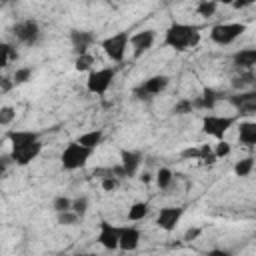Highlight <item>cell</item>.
<instances>
[{"label": "cell", "mask_w": 256, "mask_h": 256, "mask_svg": "<svg viewBox=\"0 0 256 256\" xmlns=\"http://www.w3.org/2000/svg\"><path fill=\"white\" fill-rule=\"evenodd\" d=\"M88 206H90V202H88V196H78V198H74V200H72V206H70V210L82 218V216L88 212Z\"/></svg>", "instance_id": "f1b7e54d"}, {"label": "cell", "mask_w": 256, "mask_h": 256, "mask_svg": "<svg viewBox=\"0 0 256 256\" xmlns=\"http://www.w3.org/2000/svg\"><path fill=\"white\" fill-rule=\"evenodd\" d=\"M168 84H170V78H168L166 74H154V76L146 78L144 82H140V84L132 90V94H134L138 100H150V98L162 94V92L168 88Z\"/></svg>", "instance_id": "52a82bcc"}, {"label": "cell", "mask_w": 256, "mask_h": 256, "mask_svg": "<svg viewBox=\"0 0 256 256\" xmlns=\"http://www.w3.org/2000/svg\"><path fill=\"white\" fill-rule=\"evenodd\" d=\"M30 78H32V68L30 66H20L12 74V84L14 86H20V84H26Z\"/></svg>", "instance_id": "4316f807"}, {"label": "cell", "mask_w": 256, "mask_h": 256, "mask_svg": "<svg viewBox=\"0 0 256 256\" xmlns=\"http://www.w3.org/2000/svg\"><path fill=\"white\" fill-rule=\"evenodd\" d=\"M180 156H182V158H186V160H198L200 152H198V148H186V150H182V152H180Z\"/></svg>", "instance_id": "74e56055"}, {"label": "cell", "mask_w": 256, "mask_h": 256, "mask_svg": "<svg viewBox=\"0 0 256 256\" xmlns=\"http://www.w3.org/2000/svg\"><path fill=\"white\" fill-rule=\"evenodd\" d=\"M238 140L244 146H254L256 144V122H252V120L240 122V126H238Z\"/></svg>", "instance_id": "ffe728a7"}, {"label": "cell", "mask_w": 256, "mask_h": 256, "mask_svg": "<svg viewBox=\"0 0 256 256\" xmlns=\"http://www.w3.org/2000/svg\"><path fill=\"white\" fill-rule=\"evenodd\" d=\"M92 64H94V56L88 52V54H80V56H76L74 68H76L78 72H90V70H92Z\"/></svg>", "instance_id": "83f0119b"}, {"label": "cell", "mask_w": 256, "mask_h": 256, "mask_svg": "<svg viewBox=\"0 0 256 256\" xmlns=\"http://www.w3.org/2000/svg\"><path fill=\"white\" fill-rule=\"evenodd\" d=\"M216 10H218V2H214V0H200V2L196 4V14L202 16V18L214 16Z\"/></svg>", "instance_id": "484cf974"}, {"label": "cell", "mask_w": 256, "mask_h": 256, "mask_svg": "<svg viewBox=\"0 0 256 256\" xmlns=\"http://www.w3.org/2000/svg\"><path fill=\"white\" fill-rule=\"evenodd\" d=\"M142 164V152L140 150H120V168L124 172V178H132L138 174V168Z\"/></svg>", "instance_id": "9a60e30c"}, {"label": "cell", "mask_w": 256, "mask_h": 256, "mask_svg": "<svg viewBox=\"0 0 256 256\" xmlns=\"http://www.w3.org/2000/svg\"><path fill=\"white\" fill-rule=\"evenodd\" d=\"M102 140H104V132L102 130H88V132H84V134H80L76 138L78 144H82L84 148H90V150H96L102 144Z\"/></svg>", "instance_id": "44dd1931"}, {"label": "cell", "mask_w": 256, "mask_h": 256, "mask_svg": "<svg viewBox=\"0 0 256 256\" xmlns=\"http://www.w3.org/2000/svg\"><path fill=\"white\" fill-rule=\"evenodd\" d=\"M172 180H174V172L170 168H166V166L158 168V172H156V186L160 190H168L170 184H172Z\"/></svg>", "instance_id": "d4e9b609"}, {"label": "cell", "mask_w": 256, "mask_h": 256, "mask_svg": "<svg viewBox=\"0 0 256 256\" xmlns=\"http://www.w3.org/2000/svg\"><path fill=\"white\" fill-rule=\"evenodd\" d=\"M6 138H8L10 146H12V150L22 148V146H26V144H32V142L40 140L38 132H34V130H10V132L6 134Z\"/></svg>", "instance_id": "ac0fdd59"}, {"label": "cell", "mask_w": 256, "mask_h": 256, "mask_svg": "<svg viewBox=\"0 0 256 256\" xmlns=\"http://www.w3.org/2000/svg\"><path fill=\"white\" fill-rule=\"evenodd\" d=\"M40 152H42V140H36L22 148L10 150V158H12V164H16V166H28L30 162H34L40 156Z\"/></svg>", "instance_id": "30bf717a"}, {"label": "cell", "mask_w": 256, "mask_h": 256, "mask_svg": "<svg viewBox=\"0 0 256 256\" xmlns=\"http://www.w3.org/2000/svg\"><path fill=\"white\" fill-rule=\"evenodd\" d=\"M96 42V36L88 30H70V44L76 52V56L80 54H88L90 46Z\"/></svg>", "instance_id": "2e32d148"}, {"label": "cell", "mask_w": 256, "mask_h": 256, "mask_svg": "<svg viewBox=\"0 0 256 256\" xmlns=\"http://www.w3.org/2000/svg\"><path fill=\"white\" fill-rule=\"evenodd\" d=\"M140 244V230L136 226H120L118 228V248L122 252H132Z\"/></svg>", "instance_id": "5bb4252c"}, {"label": "cell", "mask_w": 256, "mask_h": 256, "mask_svg": "<svg viewBox=\"0 0 256 256\" xmlns=\"http://www.w3.org/2000/svg\"><path fill=\"white\" fill-rule=\"evenodd\" d=\"M118 228L120 226H114V224H110L106 220H102L98 224V236H96V240H98V244L104 250H116L118 248Z\"/></svg>", "instance_id": "4fadbf2b"}, {"label": "cell", "mask_w": 256, "mask_h": 256, "mask_svg": "<svg viewBox=\"0 0 256 256\" xmlns=\"http://www.w3.org/2000/svg\"><path fill=\"white\" fill-rule=\"evenodd\" d=\"M228 102L238 110V114L242 116H252L256 114V92L248 90V92H238L228 96Z\"/></svg>", "instance_id": "7c38bea8"}, {"label": "cell", "mask_w": 256, "mask_h": 256, "mask_svg": "<svg viewBox=\"0 0 256 256\" xmlns=\"http://www.w3.org/2000/svg\"><path fill=\"white\" fill-rule=\"evenodd\" d=\"M12 34L20 44L36 46L40 42V38H42V28L34 18H24V20H18L14 24Z\"/></svg>", "instance_id": "8992f818"}, {"label": "cell", "mask_w": 256, "mask_h": 256, "mask_svg": "<svg viewBox=\"0 0 256 256\" xmlns=\"http://www.w3.org/2000/svg\"><path fill=\"white\" fill-rule=\"evenodd\" d=\"M254 82V72L252 70H248V72H242L240 76H236V78H232V86L234 88H244L246 84H252Z\"/></svg>", "instance_id": "d6a6232c"}, {"label": "cell", "mask_w": 256, "mask_h": 256, "mask_svg": "<svg viewBox=\"0 0 256 256\" xmlns=\"http://www.w3.org/2000/svg\"><path fill=\"white\" fill-rule=\"evenodd\" d=\"M250 4H252V0H244V2H234V4H232V6H234V8H238V10H240V8H246V6H250Z\"/></svg>", "instance_id": "b9f144b4"}, {"label": "cell", "mask_w": 256, "mask_h": 256, "mask_svg": "<svg viewBox=\"0 0 256 256\" xmlns=\"http://www.w3.org/2000/svg\"><path fill=\"white\" fill-rule=\"evenodd\" d=\"M12 164V158H10V154H6V156H0V176L6 172V168Z\"/></svg>", "instance_id": "60d3db41"}, {"label": "cell", "mask_w": 256, "mask_h": 256, "mask_svg": "<svg viewBox=\"0 0 256 256\" xmlns=\"http://www.w3.org/2000/svg\"><path fill=\"white\" fill-rule=\"evenodd\" d=\"M200 42V28L184 22H172L164 32V46L176 52L196 48Z\"/></svg>", "instance_id": "6da1fadb"}, {"label": "cell", "mask_w": 256, "mask_h": 256, "mask_svg": "<svg viewBox=\"0 0 256 256\" xmlns=\"http://www.w3.org/2000/svg\"><path fill=\"white\" fill-rule=\"evenodd\" d=\"M194 108H192V100L190 98H182V100H178L176 104H174V108H172V114H188V112H192Z\"/></svg>", "instance_id": "8d00e7d4"}, {"label": "cell", "mask_w": 256, "mask_h": 256, "mask_svg": "<svg viewBox=\"0 0 256 256\" xmlns=\"http://www.w3.org/2000/svg\"><path fill=\"white\" fill-rule=\"evenodd\" d=\"M154 40H156V32H154V30H150V28L140 30V32H136V34H132V36H130V40H128V46L132 48L134 58H140L142 54H146V52L154 46Z\"/></svg>", "instance_id": "9c48e42d"}, {"label": "cell", "mask_w": 256, "mask_h": 256, "mask_svg": "<svg viewBox=\"0 0 256 256\" xmlns=\"http://www.w3.org/2000/svg\"><path fill=\"white\" fill-rule=\"evenodd\" d=\"M224 98L222 92L214 90V88H204L200 92V96H196L192 100V108H198V110H214V106Z\"/></svg>", "instance_id": "e0dca14e"}, {"label": "cell", "mask_w": 256, "mask_h": 256, "mask_svg": "<svg viewBox=\"0 0 256 256\" xmlns=\"http://www.w3.org/2000/svg\"><path fill=\"white\" fill-rule=\"evenodd\" d=\"M74 256H98V254H74Z\"/></svg>", "instance_id": "ee69618b"}, {"label": "cell", "mask_w": 256, "mask_h": 256, "mask_svg": "<svg viewBox=\"0 0 256 256\" xmlns=\"http://www.w3.org/2000/svg\"><path fill=\"white\" fill-rule=\"evenodd\" d=\"M16 118V108L14 106H2L0 108V126H10Z\"/></svg>", "instance_id": "4dcf8cb0"}, {"label": "cell", "mask_w": 256, "mask_h": 256, "mask_svg": "<svg viewBox=\"0 0 256 256\" xmlns=\"http://www.w3.org/2000/svg\"><path fill=\"white\" fill-rule=\"evenodd\" d=\"M18 58V52H16V48L12 46V44H8V42H2L0 40V70L2 68H6L12 60H16Z\"/></svg>", "instance_id": "603a6c76"}, {"label": "cell", "mask_w": 256, "mask_h": 256, "mask_svg": "<svg viewBox=\"0 0 256 256\" xmlns=\"http://www.w3.org/2000/svg\"><path fill=\"white\" fill-rule=\"evenodd\" d=\"M118 182H120V180L108 170V174L102 176V190H104V192H114V190L118 188Z\"/></svg>", "instance_id": "d590c367"}, {"label": "cell", "mask_w": 256, "mask_h": 256, "mask_svg": "<svg viewBox=\"0 0 256 256\" xmlns=\"http://www.w3.org/2000/svg\"><path fill=\"white\" fill-rule=\"evenodd\" d=\"M78 222H80V216L74 214L72 210H66V212H60V214H58V224H60V226H74V224H78Z\"/></svg>", "instance_id": "1f68e13d"}, {"label": "cell", "mask_w": 256, "mask_h": 256, "mask_svg": "<svg viewBox=\"0 0 256 256\" xmlns=\"http://www.w3.org/2000/svg\"><path fill=\"white\" fill-rule=\"evenodd\" d=\"M70 206H72V200H70L68 196H56V198L52 200V208H54L56 214L70 210Z\"/></svg>", "instance_id": "e575fe53"}, {"label": "cell", "mask_w": 256, "mask_h": 256, "mask_svg": "<svg viewBox=\"0 0 256 256\" xmlns=\"http://www.w3.org/2000/svg\"><path fill=\"white\" fill-rule=\"evenodd\" d=\"M150 178H152V176H150L148 172H144V174H140V180H142L144 184H148V182H150Z\"/></svg>", "instance_id": "7bdbcfd3"}, {"label": "cell", "mask_w": 256, "mask_h": 256, "mask_svg": "<svg viewBox=\"0 0 256 256\" xmlns=\"http://www.w3.org/2000/svg\"><path fill=\"white\" fill-rule=\"evenodd\" d=\"M236 124V116H220V114H206L202 118V132L212 136L216 142L224 140V134Z\"/></svg>", "instance_id": "5b68a950"}, {"label": "cell", "mask_w": 256, "mask_h": 256, "mask_svg": "<svg viewBox=\"0 0 256 256\" xmlns=\"http://www.w3.org/2000/svg\"><path fill=\"white\" fill-rule=\"evenodd\" d=\"M252 168H254V158L252 156H246V158H242V160H238L234 164V176L246 178V176H250Z\"/></svg>", "instance_id": "cb8c5ba5"}, {"label": "cell", "mask_w": 256, "mask_h": 256, "mask_svg": "<svg viewBox=\"0 0 256 256\" xmlns=\"http://www.w3.org/2000/svg\"><path fill=\"white\" fill-rule=\"evenodd\" d=\"M182 214H184V208H180V206H164V208H160V212L156 216V226L164 232H172L178 226Z\"/></svg>", "instance_id": "8fae6325"}, {"label": "cell", "mask_w": 256, "mask_h": 256, "mask_svg": "<svg viewBox=\"0 0 256 256\" xmlns=\"http://www.w3.org/2000/svg\"><path fill=\"white\" fill-rule=\"evenodd\" d=\"M232 64H234L238 70H242V72L252 70L254 64H256V48H242V50L234 52Z\"/></svg>", "instance_id": "d6986e66"}, {"label": "cell", "mask_w": 256, "mask_h": 256, "mask_svg": "<svg viewBox=\"0 0 256 256\" xmlns=\"http://www.w3.org/2000/svg\"><path fill=\"white\" fill-rule=\"evenodd\" d=\"M92 154H94V150L84 148L82 144H78L76 140H72V142H68V144L64 146V150H62V154H60V164H62V168L68 170V172L80 170V168H84V166L88 164V160H90Z\"/></svg>", "instance_id": "7a4b0ae2"}, {"label": "cell", "mask_w": 256, "mask_h": 256, "mask_svg": "<svg viewBox=\"0 0 256 256\" xmlns=\"http://www.w3.org/2000/svg\"><path fill=\"white\" fill-rule=\"evenodd\" d=\"M212 152H214L216 160H220V158H226V156H230V152H232V144H228L226 140H218V142L214 144Z\"/></svg>", "instance_id": "f546056e"}, {"label": "cell", "mask_w": 256, "mask_h": 256, "mask_svg": "<svg viewBox=\"0 0 256 256\" xmlns=\"http://www.w3.org/2000/svg\"><path fill=\"white\" fill-rule=\"evenodd\" d=\"M198 152H200L198 160H202V162H206V164H214V162H216V156H214L210 144H200V146H198Z\"/></svg>", "instance_id": "836d02e7"}, {"label": "cell", "mask_w": 256, "mask_h": 256, "mask_svg": "<svg viewBox=\"0 0 256 256\" xmlns=\"http://www.w3.org/2000/svg\"><path fill=\"white\" fill-rule=\"evenodd\" d=\"M116 78V68L112 66H104V68H96V70H90L88 72V78H86V90L90 94H96V96H104L108 92V88L112 86Z\"/></svg>", "instance_id": "277c9868"}, {"label": "cell", "mask_w": 256, "mask_h": 256, "mask_svg": "<svg viewBox=\"0 0 256 256\" xmlns=\"http://www.w3.org/2000/svg\"><path fill=\"white\" fill-rule=\"evenodd\" d=\"M0 146H2V142H0Z\"/></svg>", "instance_id": "f6af8a7d"}, {"label": "cell", "mask_w": 256, "mask_h": 256, "mask_svg": "<svg viewBox=\"0 0 256 256\" xmlns=\"http://www.w3.org/2000/svg\"><path fill=\"white\" fill-rule=\"evenodd\" d=\"M200 234H202V228H188V230L184 232V240H186V242H192V240H196Z\"/></svg>", "instance_id": "f35d334b"}, {"label": "cell", "mask_w": 256, "mask_h": 256, "mask_svg": "<svg viewBox=\"0 0 256 256\" xmlns=\"http://www.w3.org/2000/svg\"><path fill=\"white\" fill-rule=\"evenodd\" d=\"M128 40H130L128 32H116V34L104 38V40L100 42V48L104 50V54H106L112 62H118V64H120V62L124 60V56H126Z\"/></svg>", "instance_id": "ba28073f"}, {"label": "cell", "mask_w": 256, "mask_h": 256, "mask_svg": "<svg viewBox=\"0 0 256 256\" xmlns=\"http://www.w3.org/2000/svg\"><path fill=\"white\" fill-rule=\"evenodd\" d=\"M148 212H150V204L138 200V202H134V204L128 208V220H130V222H140V220H144V218L148 216Z\"/></svg>", "instance_id": "7402d4cb"}, {"label": "cell", "mask_w": 256, "mask_h": 256, "mask_svg": "<svg viewBox=\"0 0 256 256\" xmlns=\"http://www.w3.org/2000/svg\"><path fill=\"white\" fill-rule=\"evenodd\" d=\"M206 256H234V254L226 248H212V250L206 252Z\"/></svg>", "instance_id": "ab89813d"}, {"label": "cell", "mask_w": 256, "mask_h": 256, "mask_svg": "<svg viewBox=\"0 0 256 256\" xmlns=\"http://www.w3.org/2000/svg\"><path fill=\"white\" fill-rule=\"evenodd\" d=\"M246 32L244 22H222L210 28V40L218 46H230Z\"/></svg>", "instance_id": "3957f363"}]
</instances>
